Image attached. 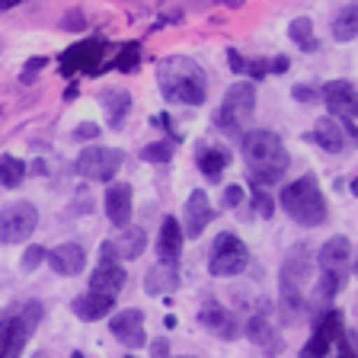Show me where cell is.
I'll return each mask as SVG.
<instances>
[{
  "mask_svg": "<svg viewBox=\"0 0 358 358\" xmlns=\"http://www.w3.org/2000/svg\"><path fill=\"white\" fill-rule=\"evenodd\" d=\"M83 26H87V22H83V13H80V10H71V13L64 16V29H67V32H80Z\"/></svg>",
  "mask_w": 358,
  "mask_h": 358,
  "instance_id": "cell-39",
  "label": "cell"
},
{
  "mask_svg": "<svg viewBox=\"0 0 358 358\" xmlns=\"http://www.w3.org/2000/svg\"><path fill=\"white\" fill-rule=\"evenodd\" d=\"M288 67H291V61L285 58V55H278V58H272V61H268V74H285Z\"/></svg>",
  "mask_w": 358,
  "mask_h": 358,
  "instance_id": "cell-44",
  "label": "cell"
},
{
  "mask_svg": "<svg viewBox=\"0 0 358 358\" xmlns=\"http://www.w3.org/2000/svg\"><path fill=\"white\" fill-rule=\"evenodd\" d=\"M131 186L128 182H112L109 189H106V217H109L115 227H128L131 224Z\"/></svg>",
  "mask_w": 358,
  "mask_h": 358,
  "instance_id": "cell-17",
  "label": "cell"
},
{
  "mask_svg": "<svg viewBox=\"0 0 358 358\" xmlns=\"http://www.w3.org/2000/svg\"><path fill=\"white\" fill-rule=\"evenodd\" d=\"M253 115H256V87L250 80H240L224 93V106L217 109L215 122L224 134L237 138V134H243V128L253 122Z\"/></svg>",
  "mask_w": 358,
  "mask_h": 358,
  "instance_id": "cell-6",
  "label": "cell"
},
{
  "mask_svg": "<svg viewBox=\"0 0 358 358\" xmlns=\"http://www.w3.org/2000/svg\"><path fill=\"white\" fill-rule=\"evenodd\" d=\"M313 278V256L304 243H294L282 259V278H278V298H282L285 320L294 323L304 317V291L307 282Z\"/></svg>",
  "mask_w": 358,
  "mask_h": 358,
  "instance_id": "cell-3",
  "label": "cell"
},
{
  "mask_svg": "<svg viewBox=\"0 0 358 358\" xmlns=\"http://www.w3.org/2000/svg\"><path fill=\"white\" fill-rule=\"evenodd\" d=\"M355 272H358V259H355Z\"/></svg>",
  "mask_w": 358,
  "mask_h": 358,
  "instance_id": "cell-48",
  "label": "cell"
},
{
  "mask_svg": "<svg viewBox=\"0 0 358 358\" xmlns=\"http://www.w3.org/2000/svg\"><path fill=\"white\" fill-rule=\"evenodd\" d=\"M243 74L256 77V80H262V77H268V61H246Z\"/></svg>",
  "mask_w": 358,
  "mask_h": 358,
  "instance_id": "cell-38",
  "label": "cell"
},
{
  "mask_svg": "<svg viewBox=\"0 0 358 358\" xmlns=\"http://www.w3.org/2000/svg\"><path fill=\"white\" fill-rule=\"evenodd\" d=\"M250 205H253V211L259 217H272V215H275V199H272L266 189H259V186H253V199H250Z\"/></svg>",
  "mask_w": 358,
  "mask_h": 358,
  "instance_id": "cell-34",
  "label": "cell"
},
{
  "mask_svg": "<svg viewBox=\"0 0 358 358\" xmlns=\"http://www.w3.org/2000/svg\"><path fill=\"white\" fill-rule=\"evenodd\" d=\"M141 160L148 164H170L173 160V141H154L141 150Z\"/></svg>",
  "mask_w": 358,
  "mask_h": 358,
  "instance_id": "cell-32",
  "label": "cell"
},
{
  "mask_svg": "<svg viewBox=\"0 0 358 358\" xmlns=\"http://www.w3.org/2000/svg\"><path fill=\"white\" fill-rule=\"evenodd\" d=\"M291 96L298 99V103H313V99H317V90L307 87V83H294V87H291Z\"/></svg>",
  "mask_w": 358,
  "mask_h": 358,
  "instance_id": "cell-37",
  "label": "cell"
},
{
  "mask_svg": "<svg viewBox=\"0 0 358 358\" xmlns=\"http://www.w3.org/2000/svg\"><path fill=\"white\" fill-rule=\"evenodd\" d=\"M150 358H170V343L166 339H154L150 343Z\"/></svg>",
  "mask_w": 358,
  "mask_h": 358,
  "instance_id": "cell-43",
  "label": "cell"
},
{
  "mask_svg": "<svg viewBox=\"0 0 358 358\" xmlns=\"http://www.w3.org/2000/svg\"><path fill=\"white\" fill-rule=\"evenodd\" d=\"M323 103H327L329 115L343 122H355L358 119V87L349 80H329L320 90Z\"/></svg>",
  "mask_w": 358,
  "mask_h": 358,
  "instance_id": "cell-13",
  "label": "cell"
},
{
  "mask_svg": "<svg viewBox=\"0 0 358 358\" xmlns=\"http://www.w3.org/2000/svg\"><path fill=\"white\" fill-rule=\"evenodd\" d=\"M195 164H199V170L208 179H217L224 173V166L231 164V154H227L224 148H205V144H199V150H195Z\"/></svg>",
  "mask_w": 358,
  "mask_h": 358,
  "instance_id": "cell-26",
  "label": "cell"
},
{
  "mask_svg": "<svg viewBox=\"0 0 358 358\" xmlns=\"http://www.w3.org/2000/svg\"><path fill=\"white\" fill-rule=\"evenodd\" d=\"M333 349H336V358H358V333L355 329H343Z\"/></svg>",
  "mask_w": 358,
  "mask_h": 358,
  "instance_id": "cell-33",
  "label": "cell"
},
{
  "mask_svg": "<svg viewBox=\"0 0 358 358\" xmlns=\"http://www.w3.org/2000/svg\"><path fill=\"white\" fill-rule=\"evenodd\" d=\"M125 358H134V355H125Z\"/></svg>",
  "mask_w": 358,
  "mask_h": 358,
  "instance_id": "cell-49",
  "label": "cell"
},
{
  "mask_svg": "<svg viewBox=\"0 0 358 358\" xmlns=\"http://www.w3.org/2000/svg\"><path fill=\"white\" fill-rule=\"evenodd\" d=\"M199 323L205 329H211V333L217 336V339H237L240 329H237V320H234L231 310H224L221 304H208L199 310Z\"/></svg>",
  "mask_w": 358,
  "mask_h": 358,
  "instance_id": "cell-21",
  "label": "cell"
},
{
  "mask_svg": "<svg viewBox=\"0 0 358 358\" xmlns=\"http://www.w3.org/2000/svg\"><path fill=\"white\" fill-rule=\"evenodd\" d=\"M96 134H99V125H93V122H83V125L74 131V138H77V141H93Z\"/></svg>",
  "mask_w": 358,
  "mask_h": 358,
  "instance_id": "cell-41",
  "label": "cell"
},
{
  "mask_svg": "<svg viewBox=\"0 0 358 358\" xmlns=\"http://www.w3.org/2000/svg\"><path fill=\"white\" fill-rule=\"evenodd\" d=\"M224 7H231V10H237V7H243V0H221Z\"/></svg>",
  "mask_w": 358,
  "mask_h": 358,
  "instance_id": "cell-46",
  "label": "cell"
},
{
  "mask_svg": "<svg viewBox=\"0 0 358 358\" xmlns=\"http://www.w3.org/2000/svg\"><path fill=\"white\" fill-rule=\"evenodd\" d=\"M215 221V208H211L205 189H195L186 199V211H182V237H201L205 227Z\"/></svg>",
  "mask_w": 358,
  "mask_h": 358,
  "instance_id": "cell-15",
  "label": "cell"
},
{
  "mask_svg": "<svg viewBox=\"0 0 358 358\" xmlns=\"http://www.w3.org/2000/svg\"><path fill=\"white\" fill-rule=\"evenodd\" d=\"M240 150H243L246 170H250V182L259 189L282 182V176L291 166V157H288V150H285L282 138H278L275 131H266V128L243 131Z\"/></svg>",
  "mask_w": 358,
  "mask_h": 358,
  "instance_id": "cell-1",
  "label": "cell"
},
{
  "mask_svg": "<svg viewBox=\"0 0 358 358\" xmlns=\"http://www.w3.org/2000/svg\"><path fill=\"white\" fill-rule=\"evenodd\" d=\"M112 250H115V259H138L144 253V246H148V234L141 227H122V234L115 240H109Z\"/></svg>",
  "mask_w": 358,
  "mask_h": 358,
  "instance_id": "cell-25",
  "label": "cell"
},
{
  "mask_svg": "<svg viewBox=\"0 0 358 358\" xmlns=\"http://www.w3.org/2000/svg\"><path fill=\"white\" fill-rule=\"evenodd\" d=\"M275 201H282V211L294 224H301V227H320L329 215L327 199H323V192H320V182H317V176H310V173L294 179V182H288Z\"/></svg>",
  "mask_w": 358,
  "mask_h": 358,
  "instance_id": "cell-4",
  "label": "cell"
},
{
  "mask_svg": "<svg viewBox=\"0 0 358 358\" xmlns=\"http://www.w3.org/2000/svg\"><path fill=\"white\" fill-rule=\"evenodd\" d=\"M246 339L253 345H259L262 352H266L268 358L272 355H278V352L285 349V339H282V333H278L272 323L262 317V313H256V317H250V323H246Z\"/></svg>",
  "mask_w": 358,
  "mask_h": 358,
  "instance_id": "cell-19",
  "label": "cell"
},
{
  "mask_svg": "<svg viewBox=\"0 0 358 358\" xmlns=\"http://www.w3.org/2000/svg\"><path fill=\"white\" fill-rule=\"evenodd\" d=\"M307 141H317L323 150H329V154H339V150H345V144L349 141H358V128L355 125H339V122L333 119V115H323L320 122H317V128H313L310 134H304Z\"/></svg>",
  "mask_w": 358,
  "mask_h": 358,
  "instance_id": "cell-14",
  "label": "cell"
},
{
  "mask_svg": "<svg viewBox=\"0 0 358 358\" xmlns=\"http://www.w3.org/2000/svg\"><path fill=\"white\" fill-rule=\"evenodd\" d=\"M250 266V250L237 234H217L215 246H211V259H208V272L215 278H231L240 275L243 268Z\"/></svg>",
  "mask_w": 358,
  "mask_h": 358,
  "instance_id": "cell-8",
  "label": "cell"
},
{
  "mask_svg": "<svg viewBox=\"0 0 358 358\" xmlns=\"http://www.w3.org/2000/svg\"><path fill=\"white\" fill-rule=\"evenodd\" d=\"M240 201H243V189H240V186H227V189H224V205H227V208H237Z\"/></svg>",
  "mask_w": 358,
  "mask_h": 358,
  "instance_id": "cell-40",
  "label": "cell"
},
{
  "mask_svg": "<svg viewBox=\"0 0 358 358\" xmlns=\"http://www.w3.org/2000/svg\"><path fill=\"white\" fill-rule=\"evenodd\" d=\"M45 64H48V58H42V55H38V58H29V61H26V67H22L20 80H22V83H36L38 71H42Z\"/></svg>",
  "mask_w": 358,
  "mask_h": 358,
  "instance_id": "cell-36",
  "label": "cell"
},
{
  "mask_svg": "<svg viewBox=\"0 0 358 358\" xmlns=\"http://www.w3.org/2000/svg\"><path fill=\"white\" fill-rule=\"evenodd\" d=\"M179 288V262H157L144 278V291L148 294H170Z\"/></svg>",
  "mask_w": 358,
  "mask_h": 358,
  "instance_id": "cell-24",
  "label": "cell"
},
{
  "mask_svg": "<svg viewBox=\"0 0 358 358\" xmlns=\"http://www.w3.org/2000/svg\"><path fill=\"white\" fill-rule=\"evenodd\" d=\"M16 3H22V0H0V10H13Z\"/></svg>",
  "mask_w": 358,
  "mask_h": 358,
  "instance_id": "cell-45",
  "label": "cell"
},
{
  "mask_svg": "<svg viewBox=\"0 0 358 358\" xmlns=\"http://www.w3.org/2000/svg\"><path fill=\"white\" fill-rule=\"evenodd\" d=\"M45 253H48V250H42V246H29V250L22 253V272H32V268L42 266Z\"/></svg>",
  "mask_w": 358,
  "mask_h": 358,
  "instance_id": "cell-35",
  "label": "cell"
},
{
  "mask_svg": "<svg viewBox=\"0 0 358 358\" xmlns=\"http://www.w3.org/2000/svg\"><path fill=\"white\" fill-rule=\"evenodd\" d=\"M157 253H160V262H179V253H182V227H179V221L173 215H166L164 224H160Z\"/></svg>",
  "mask_w": 358,
  "mask_h": 358,
  "instance_id": "cell-22",
  "label": "cell"
},
{
  "mask_svg": "<svg viewBox=\"0 0 358 358\" xmlns=\"http://www.w3.org/2000/svg\"><path fill=\"white\" fill-rule=\"evenodd\" d=\"M343 313L339 310H327L317 320V327H313V336L304 343V349H301L298 358H327L333 355V345L336 339H339V333H343Z\"/></svg>",
  "mask_w": 358,
  "mask_h": 358,
  "instance_id": "cell-12",
  "label": "cell"
},
{
  "mask_svg": "<svg viewBox=\"0 0 358 358\" xmlns=\"http://www.w3.org/2000/svg\"><path fill=\"white\" fill-rule=\"evenodd\" d=\"M45 259H48L52 272H58V275H80L83 266H87V253H83L80 243H61V246H55V250H48V253H45Z\"/></svg>",
  "mask_w": 358,
  "mask_h": 358,
  "instance_id": "cell-18",
  "label": "cell"
},
{
  "mask_svg": "<svg viewBox=\"0 0 358 358\" xmlns=\"http://www.w3.org/2000/svg\"><path fill=\"white\" fill-rule=\"evenodd\" d=\"M38 320H42V304L38 301H26L20 313H10L0 320V358H20L26 343L32 339Z\"/></svg>",
  "mask_w": 358,
  "mask_h": 358,
  "instance_id": "cell-7",
  "label": "cell"
},
{
  "mask_svg": "<svg viewBox=\"0 0 358 358\" xmlns=\"http://www.w3.org/2000/svg\"><path fill=\"white\" fill-rule=\"evenodd\" d=\"M333 38L336 42H352V38L358 36V3H349V7H343L339 13L333 16Z\"/></svg>",
  "mask_w": 358,
  "mask_h": 358,
  "instance_id": "cell-27",
  "label": "cell"
},
{
  "mask_svg": "<svg viewBox=\"0 0 358 358\" xmlns=\"http://www.w3.org/2000/svg\"><path fill=\"white\" fill-rule=\"evenodd\" d=\"M125 268L119 262H99L93 268V275H90V291H96V294H106V298H115L122 288H125Z\"/></svg>",
  "mask_w": 358,
  "mask_h": 358,
  "instance_id": "cell-20",
  "label": "cell"
},
{
  "mask_svg": "<svg viewBox=\"0 0 358 358\" xmlns=\"http://www.w3.org/2000/svg\"><path fill=\"white\" fill-rule=\"evenodd\" d=\"M227 64H231V71H234V74H243L246 58L237 52V48H227Z\"/></svg>",
  "mask_w": 358,
  "mask_h": 358,
  "instance_id": "cell-42",
  "label": "cell"
},
{
  "mask_svg": "<svg viewBox=\"0 0 358 358\" xmlns=\"http://www.w3.org/2000/svg\"><path fill=\"white\" fill-rule=\"evenodd\" d=\"M138 64H141V45H138V42L122 45V52L115 55V61H112V67H115V71H122V74H131Z\"/></svg>",
  "mask_w": 358,
  "mask_h": 358,
  "instance_id": "cell-31",
  "label": "cell"
},
{
  "mask_svg": "<svg viewBox=\"0 0 358 358\" xmlns=\"http://www.w3.org/2000/svg\"><path fill=\"white\" fill-rule=\"evenodd\" d=\"M288 36L301 52H317V48H320V38H317V32H313L310 16H298V20L288 26Z\"/></svg>",
  "mask_w": 358,
  "mask_h": 358,
  "instance_id": "cell-29",
  "label": "cell"
},
{
  "mask_svg": "<svg viewBox=\"0 0 358 358\" xmlns=\"http://www.w3.org/2000/svg\"><path fill=\"white\" fill-rule=\"evenodd\" d=\"M22 179H26V164H22L20 157H10V154L0 157V186L16 189V186H22Z\"/></svg>",
  "mask_w": 358,
  "mask_h": 358,
  "instance_id": "cell-30",
  "label": "cell"
},
{
  "mask_svg": "<svg viewBox=\"0 0 358 358\" xmlns=\"http://www.w3.org/2000/svg\"><path fill=\"white\" fill-rule=\"evenodd\" d=\"M112 307H115V298H106V294H96V291H87V294L74 298L71 310H74L80 320L93 323V320H103V317H109Z\"/></svg>",
  "mask_w": 358,
  "mask_h": 358,
  "instance_id": "cell-23",
  "label": "cell"
},
{
  "mask_svg": "<svg viewBox=\"0 0 358 358\" xmlns=\"http://www.w3.org/2000/svg\"><path fill=\"white\" fill-rule=\"evenodd\" d=\"M157 83L170 103L182 106H201L208 99V80L205 71L186 55H170L157 64Z\"/></svg>",
  "mask_w": 358,
  "mask_h": 358,
  "instance_id": "cell-2",
  "label": "cell"
},
{
  "mask_svg": "<svg viewBox=\"0 0 358 358\" xmlns=\"http://www.w3.org/2000/svg\"><path fill=\"white\" fill-rule=\"evenodd\" d=\"M320 262V285H317V301L329 304V301L345 288L349 278V266H352V243L349 237H329L317 253Z\"/></svg>",
  "mask_w": 358,
  "mask_h": 358,
  "instance_id": "cell-5",
  "label": "cell"
},
{
  "mask_svg": "<svg viewBox=\"0 0 358 358\" xmlns=\"http://www.w3.org/2000/svg\"><path fill=\"white\" fill-rule=\"evenodd\" d=\"M109 329L125 349H141V345L148 343V336H144V313L138 310V307L119 310L109 320Z\"/></svg>",
  "mask_w": 358,
  "mask_h": 358,
  "instance_id": "cell-16",
  "label": "cell"
},
{
  "mask_svg": "<svg viewBox=\"0 0 358 358\" xmlns=\"http://www.w3.org/2000/svg\"><path fill=\"white\" fill-rule=\"evenodd\" d=\"M125 157L115 148H87L77 157V173L83 179H93V182H109L115 173L122 170Z\"/></svg>",
  "mask_w": 358,
  "mask_h": 358,
  "instance_id": "cell-11",
  "label": "cell"
},
{
  "mask_svg": "<svg viewBox=\"0 0 358 358\" xmlns=\"http://www.w3.org/2000/svg\"><path fill=\"white\" fill-rule=\"evenodd\" d=\"M352 192H355V195H358V176H355V179H352Z\"/></svg>",
  "mask_w": 358,
  "mask_h": 358,
  "instance_id": "cell-47",
  "label": "cell"
},
{
  "mask_svg": "<svg viewBox=\"0 0 358 358\" xmlns=\"http://www.w3.org/2000/svg\"><path fill=\"white\" fill-rule=\"evenodd\" d=\"M38 227V211L29 201H13L0 211V243H22Z\"/></svg>",
  "mask_w": 358,
  "mask_h": 358,
  "instance_id": "cell-10",
  "label": "cell"
},
{
  "mask_svg": "<svg viewBox=\"0 0 358 358\" xmlns=\"http://www.w3.org/2000/svg\"><path fill=\"white\" fill-rule=\"evenodd\" d=\"M99 99H103V106H106L109 125L112 128H122V119H125L128 109H131V96H128L125 90H106Z\"/></svg>",
  "mask_w": 358,
  "mask_h": 358,
  "instance_id": "cell-28",
  "label": "cell"
},
{
  "mask_svg": "<svg viewBox=\"0 0 358 358\" xmlns=\"http://www.w3.org/2000/svg\"><path fill=\"white\" fill-rule=\"evenodd\" d=\"M103 71H106V42H99V38L71 45V48L61 55V74L64 77H77V74L99 77Z\"/></svg>",
  "mask_w": 358,
  "mask_h": 358,
  "instance_id": "cell-9",
  "label": "cell"
}]
</instances>
